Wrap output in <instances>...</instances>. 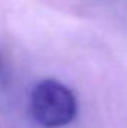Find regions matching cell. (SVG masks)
<instances>
[{
    "label": "cell",
    "mask_w": 127,
    "mask_h": 128,
    "mask_svg": "<svg viewBox=\"0 0 127 128\" xmlns=\"http://www.w3.org/2000/svg\"><path fill=\"white\" fill-rule=\"evenodd\" d=\"M12 79V68L8 55L0 48V90H6Z\"/></svg>",
    "instance_id": "cell-2"
},
{
    "label": "cell",
    "mask_w": 127,
    "mask_h": 128,
    "mask_svg": "<svg viewBox=\"0 0 127 128\" xmlns=\"http://www.w3.org/2000/svg\"><path fill=\"white\" fill-rule=\"evenodd\" d=\"M78 112L75 94L61 82L45 79L39 82L30 96V113L45 128H60L70 124Z\"/></svg>",
    "instance_id": "cell-1"
}]
</instances>
